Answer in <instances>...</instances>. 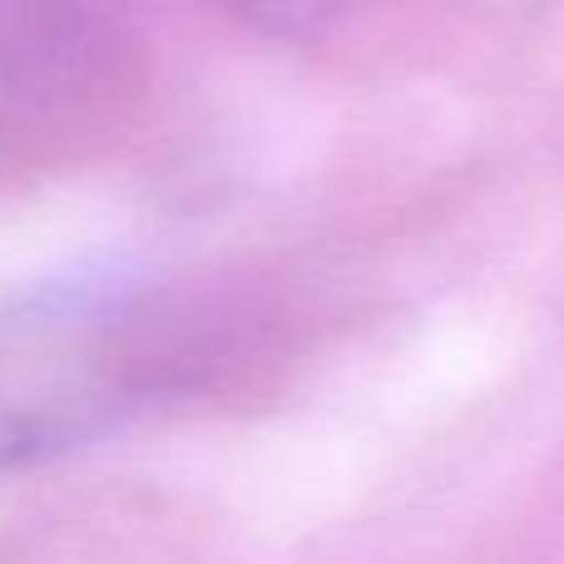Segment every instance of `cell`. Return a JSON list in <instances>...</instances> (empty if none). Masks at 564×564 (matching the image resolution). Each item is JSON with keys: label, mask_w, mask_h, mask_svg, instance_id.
I'll return each instance as SVG.
<instances>
[{"label": "cell", "mask_w": 564, "mask_h": 564, "mask_svg": "<svg viewBox=\"0 0 564 564\" xmlns=\"http://www.w3.org/2000/svg\"><path fill=\"white\" fill-rule=\"evenodd\" d=\"M194 367V312L144 273L40 282L0 307V480L149 411Z\"/></svg>", "instance_id": "cell-1"}, {"label": "cell", "mask_w": 564, "mask_h": 564, "mask_svg": "<svg viewBox=\"0 0 564 564\" xmlns=\"http://www.w3.org/2000/svg\"><path fill=\"white\" fill-rule=\"evenodd\" d=\"M115 0H0V134H55L115 79Z\"/></svg>", "instance_id": "cell-2"}, {"label": "cell", "mask_w": 564, "mask_h": 564, "mask_svg": "<svg viewBox=\"0 0 564 564\" xmlns=\"http://www.w3.org/2000/svg\"><path fill=\"white\" fill-rule=\"evenodd\" d=\"M218 10H228L234 20H243L258 35H278V40H307L332 30L337 20H347L357 6L367 0H214Z\"/></svg>", "instance_id": "cell-3"}, {"label": "cell", "mask_w": 564, "mask_h": 564, "mask_svg": "<svg viewBox=\"0 0 564 564\" xmlns=\"http://www.w3.org/2000/svg\"><path fill=\"white\" fill-rule=\"evenodd\" d=\"M476 10H490V15H520V10H535L540 0H466Z\"/></svg>", "instance_id": "cell-4"}]
</instances>
